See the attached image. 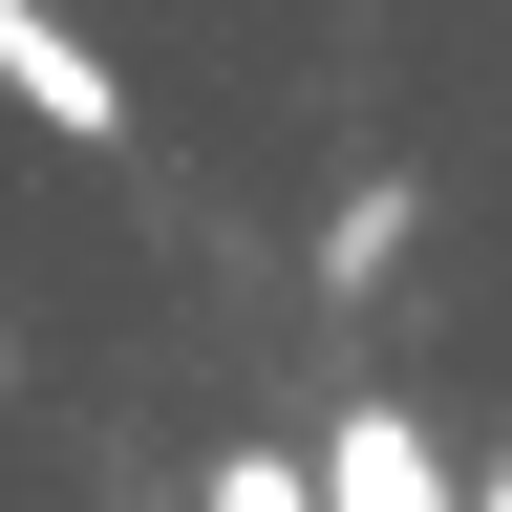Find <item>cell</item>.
I'll list each match as a JSON object with an SVG mask.
<instances>
[{
    "mask_svg": "<svg viewBox=\"0 0 512 512\" xmlns=\"http://www.w3.org/2000/svg\"><path fill=\"white\" fill-rule=\"evenodd\" d=\"M320 512H470V491H448L427 406H342V427H320Z\"/></svg>",
    "mask_w": 512,
    "mask_h": 512,
    "instance_id": "2",
    "label": "cell"
},
{
    "mask_svg": "<svg viewBox=\"0 0 512 512\" xmlns=\"http://www.w3.org/2000/svg\"><path fill=\"white\" fill-rule=\"evenodd\" d=\"M214 512H320V491L278 470V448H214Z\"/></svg>",
    "mask_w": 512,
    "mask_h": 512,
    "instance_id": "4",
    "label": "cell"
},
{
    "mask_svg": "<svg viewBox=\"0 0 512 512\" xmlns=\"http://www.w3.org/2000/svg\"><path fill=\"white\" fill-rule=\"evenodd\" d=\"M470 512H512V470H491V491H470Z\"/></svg>",
    "mask_w": 512,
    "mask_h": 512,
    "instance_id": "5",
    "label": "cell"
},
{
    "mask_svg": "<svg viewBox=\"0 0 512 512\" xmlns=\"http://www.w3.org/2000/svg\"><path fill=\"white\" fill-rule=\"evenodd\" d=\"M384 256H406V171H363V192H342V214H320V278H342V299L384 278Z\"/></svg>",
    "mask_w": 512,
    "mask_h": 512,
    "instance_id": "3",
    "label": "cell"
},
{
    "mask_svg": "<svg viewBox=\"0 0 512 512\" xmlns=\"http://www.w3.org/2000/svg\"><path fill=\"white\" fill-rule=\"evenodd\" d=\"M0 107L64 128V150H128V64H107V43H64V22H22V0H0Z\"/></svg>",
    "mask_w": 512,
    "mask_h": 512,
    "instance_id": "1",
    "label": "cell"
}]
</instances>
